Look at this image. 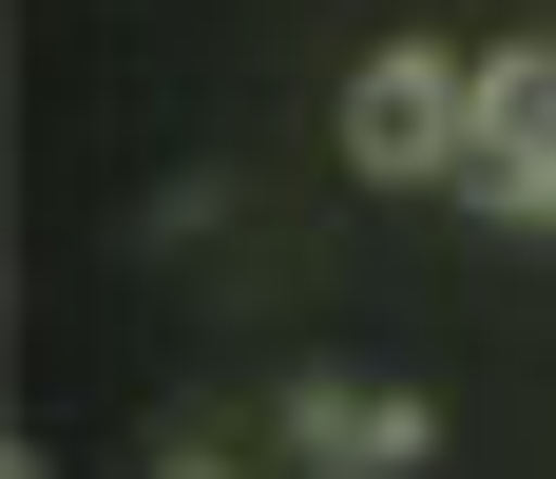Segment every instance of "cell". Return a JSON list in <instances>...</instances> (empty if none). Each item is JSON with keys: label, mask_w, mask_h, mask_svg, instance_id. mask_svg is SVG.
<instances>
[{"label": "cell", "mask_w": 556, "mask_h": 479, "mask_svg": "<svg viewBox=\"0 0 556 479\" xmlns=\"http://www.w3.org/2000/svg\"><path fill=\"white\" fill-rule=\"evenodd\" d=\"M460 212H480V230H518V250H556V154H538V135H480Z\"/></svg>", "instance_id": "3"}, {"label": "cell", "mask_w": 556, "mask_h": 479, "mask_svg": "<svg viewBox=\"0 0 556 479\" xmlns=\"http://www.w3.org/2000/svg\"><path fill=\"white\" fill-rule=\"evenodd\" d=\"M460 77H480V135H538V154H556V39H538V20H518V39H480Z\"/></svg>", "instance_id": "4"}, {"label": "cell", "mask_w": 556, "mask_h": 479, "mask_svg": "<svg viewBox=\"0 0 556 479\" xmlns=\"http://www.w3.org/2000/svg\"><path fill=\"white\" fill-rule=\"evenodd\" d=\"M269 461H288V479H422V461H442V403H422V383L307 365V383L269 403Z\"/></svg>", "instance_id": "2"}, {"label": "cell", "mask_w": 556, "mask_h": 479, "mask_svg": "<svg viewBox=\"0 0 556 479\" xmlns=\"http://www.w3.org/2000/svg\"><path fill=\"white\" fill-rule=\"evenodd\" d=\"M327 154L365 173V192H460L480 173V77H460V39H365L327 97Z\"/></svg>", "instance_id": "1"}, {"label": "cell", "mask_w": 556, "mask_h": 479, "mask_svg": "<svg viewBox=\"0 0 556 479\" xmlns=\"http://www.w3.org/2000/svg\"><path fill=\"white\" fill-rule=\"evenodd\" d=\"M135 479H250V461H212V441H154V461H135Z\"/></svg>", "instance_id": "6"}, {"label": "cell", "mask_w": 556, "mask_h": 479, "mask_svg": "<svg viewBox=\"0 0 556 479\" xmlns=\"http://www.w3.org/2000/svg\"><path fill=\"white\" fill-rule=\"evenodd\" d=\"M230 230V173H173V192H135V250H212Z\"/></svg>", "instance_id": "5"}]
</instances>
